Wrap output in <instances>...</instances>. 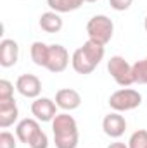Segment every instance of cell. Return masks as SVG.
<instances>
[{"mask_svg":"<svg viewBox=\"0 0 147 148\" xmlns=\"http://www.w3.org/2000/svg\"><path fill=\"white\" fill-rule=\"evenodd\" d=\"M38 131H40L38 121L37 119H30V117L19 121L17 126H16V136H17V140H19L21 143H24V145H30V141L33 140V136L37 134Z\"/></svg>","mask_w":147,"mask_h":148,"instance_id":"cell-11","label":"cell"},{"mask_svg":"<svg viewBox=\"0 0 147 148\" xmlns=\"http://www.w3.org/2000/svg\"><path fill=\"white\" fill-rule=\"evenodd\" d=\"M102 129L109 138H121L126 131V121L121 115V112H111L102 119Z\"/></svg>","mask_w":147,"mask_h":148,"instance_id":"cell-8","label":"cell"},{"mask_svg":"<svg viewBox=\"0 0 147 148\" xmlns=\"http://www.w3.org/2000/svg\"><path fill=\"white\" fill-rule=\"evenodd\" d=\"M69 64V53L66 50V47L59 45V43H52L50 45V50H49V62H47V67L50 73H62L66 71Z\"/></svg>","mask_w":147,"mask_h":148,"instance_id":"cell-6","label":"cell"},{"mask_svg":"<svg viewBox=\"0 0 147 148\" xmlns=\"http://www.w3.org/2000/svg\"><path fill=\"white\" fill-rule=\"evenodd\" d=\"M107 148H128V145H125V143H121V141H114V143H111Z\"/></svg>","mask_w":147,"mask_h":148,"instance_id":"cell-24","label":"cell"},{"mask_svg":"<svg viewBox=\"0 0 147 148\" xmlns=\"http://www.w3.org/2000/svg\"><path fill=\"white\" fill-rule=\"evenodd\" d=\"M128 148H147V129L135 131L128 140Z\"/></svg>","mask_w":147,"mask_h":148,"instance_id":"cell-19","label":"cell"},{"mask_svg":"<svg viewBox=\"0 0 147 148\" xmlns=\"http://www.w3.org/2000/svg\"><path fill=\"white\" fill-rule=\"evenodd\" d=\"M104 47H106V45H101V43H97V41H94V40H87V41L83 43L81 50L85 52V55H87L95 66H99L101 60H102L104 55H106V48H104Z\"/></svg>","mask_w":147,"mask_h":148,"instance_id":"cell-16","label":"cell"},{"mask_svg":"<svg viewBox=\"0 0 147 148\" xmlns=\"http://www.w3.org/2000/svg\"><path fill=\"white\" fill-rule=\"evenodd\" d=\"M47 5L57 14H66L78 10L83 5V0H47Z\"/></svg>","mask_w":147,"mask_h":148,"instance_id":"cell-17","label":"cell"},{"mask_svg":"<svg viewBox=\"0 0 147 148\" xmlns=\"http://www.w3.org/2000/svg\"><path fill=\"white\" fill-rule=\"evenodd\" d=\"M83 2H90L92 3V2H97V0H83Z\"/></svg>","mask_w":147,"mask_h":148,"instance_id":"cell-26","label":"cell"},{"mask_svg":"<svg viewBox=\"0 0 147 148\" xmlns=\"http://www.w3.org/2000/svg\"><path fill=\"white\" fill-rule=\"evenodd\" d=\"M49 50H50V45L43 43V41H33L31 43V48H30V55H31V60L40 66V67H47V62H49Z\"/></svg>","mask_w":147,"mask_h":148,"instance_id":"cell-15","label":"cell"},{"mask_svg":"<svg viewBox=\"0 0 147 148\" xmlns=\"http://www.w3.org/2000/svg\"><path fill=\"white\" fill-rule=\"evenodd\" d=\"M30 148H49V138H47V134L40 129L37 134L33 136V140L30 141Z\"/></svg>","mask_w":147,"mask_h":148,"instance_id":"cell-22","label":"cell"},{"mask_svg":"<svg viewBox=\"0 0 147 148\" xmlns=\"http://www.w3.org/2000/svg\"><path fill=\"white\" fill-rule=\"evenodd\" d=\"M132 3H133V0H109V5L114 10H118V12L128 10L132 7Z\"/></svg>","mask_w":147,"mask_h":148,"instance_id":"cell-23","label":"cell"},{"mask_svg":"<svg viewBox=\"0 0 147 148\" xmlns=\"http://www.w3.org/2000/svg\"><path fill=\"white\" fill-rule=\"evenodd\" d=\"M17 145V136H14L9 131L0 133V148H16Z\"/></svg>","mask_w":147,"mask_h":148,"instance_id":"cell-21","label":"cell"},{"mask_svg":"<svg viewBox=\"0 0 147 148\" xmlns=\"http://www.w3.org/2000/svg\"><path fill=\"white\" fill-rule=\"evenodd\" d=\"M40 28L45 31V33H59L62 29V17L54 12V10H49V12H43L40 16V21H38Z\"/></svg>","mask_w":147,"mask_h":148,"instance_id":"cell-14","label":"cell"},{"mask_svg":"<svg viewBox=\"0 0 147 148\" xmlns=\"http://www.w3.org/2000/svg\"><path fill=\"white\" fill-rule=\"evenodd\" d=\"M16 90L26 98H38L42 93V81L35 74H21L16 81Z\"/></svg>","mask_w":147,"mask_h":148,"instance_id":"cell-7","label":"cell"},{"mask_svg":"<svg viewBox=\"0 0 147 148\" xmlns=\"http://www.w3.org/2000/svg\"><path fill=\"white\" fill-rule=\"evenodd\" d=\"M52 133H54V143L55 148H76L80 141L78 124L73 115L68 112L57 114L52 121Z\"/></svg>","mask_w":147,"mask_h":148,"instance_id":"cell-1","label":"cell"},{"mask_svg":"<svg viewBox=\"0 0 147 148\" xmlns=\"http://www.w3.org/2000/svg\"><path fill=\"white\" fill-rule=\"evenodd\" d=\"M144 29L147 31V16H146V19H144Z\"/></svg>","mask_w":147,"mask_h":148,"instance_id":"cell-25","label":"cell"},{"mask_svg":"<svg viewBox=\"0 0 147 148\" xmlns=\"http://www.w3.org/2000/svg\"><path fill=\"white\" fill-rule=\"evenodd\" d=\"M55 103L64 112L76 110L81 105V95L73 88H62L55 93Z\"/></svg>","mask_w":147,"mask_h":148,"instance_id":"cell-9","label":"cell"},{"mask_svg":"<svg viewBox=\"0 0 147 148\" xmlns=\"http://www.w3.org/2000/svg\"><path fill=\"white\" fill-rule=\"evenodd\" d=\"M142 95L133 88H121L109 97V107L114 112H128L140 107Z\"/></svg>","mask_w":147,"mask_h":148,"instance_id":"cell-3","label":"cell"},{"mask_svg":"<svg viewBox=\"0 0 147 148\" xmlns=\"http://www.w3.org/2000/svg\"><path fill=\"white\" fill-rule=\"evenodd\" d=\"M57 103L55 100H50L47 97H38L31 103V114L35 115L37 121L42 122H52L54 117L57 115Z\"/></svg>","mask_w":147,"mask_h":148,"instance_id":"cell-5","label":"cell"},{"mask_svg":"<svg viewBox=\"0 0 147 148\" xmlns=\"http://www.w3.org/2000/svg\"><path fill=\"white\" fill-rule=\"evenodd\" d=\"M19 117V109L14 98L10 100H0V127L7 129L12 126Z\"/></svg>","mask_w":147,"mask_h":148,"instance_id":"cell-12","label":"cell"},{"mask_svg":"<svg viewBox=\"0 0 147 148\" xmlns=\"http://www.w3.org/2000/svg\"><path fill=\"white\" fill-rule=\"evenodd\" d=\"M107 73L123 88H128V86L135 84L132 64H128V60L125 57H121V55H112L109 60H107Z\"/></svg>","mask_w":147,"mask_h":148,"instance_id":"cell-4","label":"cell"},{"mask_svg":"<svg viewBox=\"0 0 147 148\" xmlns=\"http://www.w3.org/2000/svg\"><path fill=\"white\" fill-rule=\"evenodd\" d=\"M14 98V84L7 79H0V100Z\"/></svg>","mask_w":147,"mask_h":148,"instance_id":"cell-20","label":"cell"},{"mask_svg":"<svg viewBox=\"0 0 147 148\" xmlns=\"http://www.w3.org/2000/svg\"><path fill=\"white\" fill-rule=\"evenodd\" d=\"M71 66H73V69L76 71L78 74H90L94 73V69L97 67L87 55H85V52L81 50V47L80 48H76L73 52V57H71Z\"/></svg>","mask_w":147,"mask_h":148,"instance_id":"cell-13","label":"cell"},{"mask_svg":"<svg viewBox=\"0 0 147 148\" xmlns=\"http://www.w3.org/2000/svg\"><path fill=\"white\" fill-rule=\"evenodd\" d=\"M87 33H88V40H94L101 45H107L112 38V33H114V23L107 16L97 14V16L88 19Z\"/></svg>","mask_w":147,"mask_h":148,"instance_id":"cell-2","label":"cell"},{"mask_svg":"<svg viewBox=\"0 0 147 148\" xmlns=\"http://www.w3.org/2000/svg\"><path fill=\"white\" fill-rule=\"evenodd\" d=\"M132 71L135 84H147V57L132 64Z\"/></svg>","mask_w":147,"mask_h":148,"instance_id":"cell-18","label":"cell"},{"mask_svg":"<svg viewBox=\"0 0 147 148\" xmlns=\"http://www.w3.org/2000/svg\"><path fill=\"white\" fill-rule=\"evenodd\" d=\"M19 59V45L10 38H3L0 41V66L12 67Z\"/></svg>","mask_w":147,"mask_h":148,"instance_id":"cell-10","label":"cell"}]
</instances>
